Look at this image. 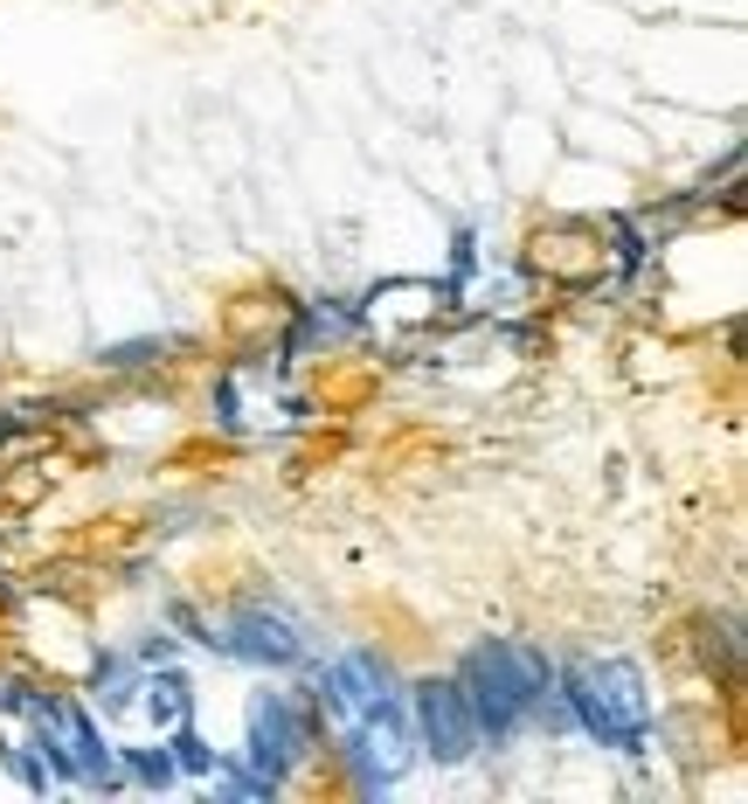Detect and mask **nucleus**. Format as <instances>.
<instances>
[{
  "mask_svg": "<svg viewBox=\"0 0 748 804\" xmlns=\"http://www.w3.org/2000/svg\"><path fill=\"white\" fill-rule=\"evenodd\" d=\"M180 354H195V333H133V341H104L90 368L104 382H160Z\"/></svg>",
  "mask_w": 748,
  "mask_h": 804,
  "instance_id": "nucleus-8",
  "label": "nucleus"
},
{
  "mask_svg": "<svg viewBox=\"0 0 748 804\" xmlns=\"http://www.w3.org/2000/svg\"><path fill=\"white\" fill-rule=\"evenodd\" d=\"M215 659L257 666V672H298L312 659V624L285 596L242 590V596H229V610L215 617Z\"/></svg>",
  "mask_w": 748,
  "mask_h": 804,
  "instance_id": "nucleus-4",
  "label": "nucleus"
},
{
  "mask_svg": "<svg viewBox=\"0 0 748 804\" xmlns=\"http://www.w3.org/2000/svg\"><path fill=\"white\" fill-rule=\"evenodd\" d=\"M133 707H139V715H146V721H153L160 735H166V728L195 721V680L180 672V659L146 666V672H139V701H133Z\"/></svg>",
  "mask_w": 748,
  "mask_h": 804,
  "instance_id": "nucleus-10",
  "label": "nucleus"
},
{
  "mask_svg": "<svg viewBox=\"0 0 748 804\" xmlns=\"http://www.w3.org/2000/svg\"><path fill=\"white\" fill-rule=\"evenodd\" d=\"M451 680L464 707H472L478 756H507L534 728V707L554 694V652L534 639H478V645H464Z\"/></svg>",
  "mask_w": 748,
  "mask_h": 804,
  "instance_id": "nucleus-1",
  "label": "nucleus"
},
{
  "mask_svg": "<svg viewBox=\"0 0 748 804\" xmlns=\"http://www.w3.org/2000/svg\"><path fill=\"white\" fill-rule=\"evenodd\" d=\"M554 687L583 742L610 756H645L659 715H651L645 666L631 652H569V659H554Z\"/></svg>",
  "mask_w": 748,
  "mask_h": 804,
  "instance_id": "nucleus-2",
  "label": "nucleus"
},
{
  "mask_svg": "<svg viewBox=\"0 0 748 804\" xmlns=\"http://www.w3.org/2000/svg\"><path fill=\"white\" fill-rule=\"evenodd\" d=\"M160 742H166V756H174V770H180V783H209V777H215V763H222V756L209 750V735H201V728H195V721H180V728H166V735H160Z\"/></svg>",
  "mask_w": 748,
  "mask_h": 804,
  "instance_id": "nucleus-15",
  "label": "nucleus"
},
{
  "mask_svg": "<svg viewBox=\"0 0 748 804\" xmlns=\"http://www.w3.org/2000/svg\"><path fill=\"white\" fill-rule=\"evenodd\" d=\"M409 735H416V756H429L437 770H464L478 756V728L472 707H464L451 672H429V680H409Z\"/></svg>",
  "mask_w": 748,
  "mask_h": 804,
  "instance_id": "nucleus-5",
  "label": "nucleus"
},
{
  "mask_svg": "<svg viewBox=\"0 0 748 804\" xmlns=\"http://www.w3.org/2000/svg\"><path fill=\"white\" fill-rule=\"evenodd\" d=\"M139 659L125 645H104V652H90V680H84V701H90V715H104V721H119V715H133V701H139Z\"/></svg>",
  "mask_w": 748,
  "mask_h": 804,
  "instance_id": "nucleus-9",
  "label": "nucleus"
},
{
  "mask_svg": "<svg viewBox=\"0 0 748 804\" xmlns=\"http://www.w3.org/2000/svg\"><path fill=\"white\" fill-rule=\"evenodd\" d=\"M603 236H610V271H616V285H631L651 257H659V243H651L638 222H631V209H616V215H603Z\"/></svg>",
  "mask_w": 748,
  "mask_h": 804,
  "instance_id": "nucleus-13",
  "label": "nucleus"
},
{
  "mask_svg": "<svg viewBox=\"0 0 748 804\" xmlns=\"http://www.w3.org/2000/svg\"><path fill=\"white\" fill-rule=\"evenodd\" d=\"M119 777H125V791H153V797H166L180 783L166 742H119Z\"/></svg>",
  "mask_w": 748,
  "mask_h": 804,
  "instance_id": "nucleus-12",
  "label": "nucleus"
},
{
  "mask_svg": "<svg viewBox=\"0 0 748 804\" xmlns=\"http://www.w3.org/2000/svg\"><path fill=\"white\" fill-rule=\"evenodd\" d=\"M84 403H70V396H35V403H14V409H0V452H14V444H35V437H49L63 417H77Z\"/></svg>",
  "mask_w": 748,
  "mask_h": 804,
  "instance_id": "nucleus-11",
  "label": "nucleus"
},
{
  "mask_svg": "<svg viewBox=\"0 0 748 804\" xmlns=\"http://www.w3.org/2000/svg\"><path fill=\"white\" fill-rule=\"evenodd\" d=\"M125 652H133L139 666H166V659H180V639H174L166 624H153V631H139V639L125 645Z\"/></svg>",
  "mask_w": 748,
  "mask_h": 804,
  "instance_id": "nucleus-18",
  "label": "nucleus"
},
{
  "mask_svg": "<svg viewBox=\"0 0 748 804\" xmlns=\"http://www.w3.org/2000/svg\"><path fill=\"white\" fill-rule=\"evenodd\" d=\"M320 742H326V715H320V701H312V687H264V694H250L236 763L285 791V783L320 756Z\"/></svg>",
  "mask_w": 748,
  "mask_h": 804,
  "instance_id": "nucleus-3",
  "label": "nucleus"
},
{
  "mask_svg": "<svg viewBox=\"0 0 748 804\" xmlns=\"http://www.w3.org/2000/svg\"><path fill=\"white\" fill-rule=\"evenodd\" d=\"M0 555H8V534H0Z\"/></svg>",
  "mask_w": 748,
  "mask_h": 804,
  "instance_id": "nucleus-19",
  "label": "nucleus"
},
{
  "mask_svg": "<svg viewBox=\"0 0 748 804\" xmlns=\"http://www.w3.org/2000/svg\"><path fill=\"white\" fill-rule=\"evenodd\" d=\"M195 520H201V499H166V507H153V534H160V541L195 534Z\"/></svg>",
  "mask_w": 748,
  "mask_h": 804,
  "instance_id": "nucleus-17",
  "label": "nucleus"
},
{
  "mask_svg": "<svg viewBox=\"0 0 748 804\" xmlns=\"http://www.w3.org/2000/svg\"><path fill=\"white\" fill-rule=\"evenodd\" d=\"M0 770L22 783L28 797H49V791H55V777H49V763L35 756V742H28V735H14L8 721H0Z\"/></svg>",
  "mask_w": 748,
  "mask_h": 804,
  "instance_id": "nucleus-14",
  "label": "nucleus"
},
{
  "mask_svg": "<svg viewBox=\"0 0 748 804\" xmlns=\"http://www.w3.org/2000/svg\"><path fill=\"white\" fill-rule=\"evenodd\" d=\"M686 645H694V666L707 672V687H714L721 701L741 694V672H748V639H741V610H700L694 624H686Z\"/></svg>",
  "mask_w": 748,
  "mask_h": 804,
  "instance_id": "nucleus-7",
  "label": "nucleus"
},
{
  "mask_svg": "<svg viewBox=\"0 0 748 804\" xmlns=\"http://www.w3.org/2000/svg\"><path fill=\"white\" fill-rule=\"evenodd\" d=\"M160 617H166V631H174L180 645L215 652V617L201 610V604H187V596H166V604H160Z\"/></svg>",
  "mask_w": 748,
  "mask_h": 804,
  "instance_id": "nucleus-16",
  "label": "nucleus"
},
{
  "mask_svg": "<svg viewBox=\"0 0 748 804\" xmlns=\"http://www.w3.org/2000/svg\"><path fill=\"white\" fill-rule=\"evenodd\" d=\"M367 333L361 320V298H347V292H320V298H298L291 306V320L285 333H277V361L298 368V361H312V354H340L353 347Z\"/></svg>",
  "mask_w": 748,
  "mask_h": 804,
  "instance_id": "nucleus-6",
  "label": "nucleus"
}]
</instances>
